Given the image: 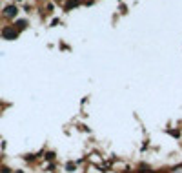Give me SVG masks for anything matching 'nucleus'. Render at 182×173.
Here are the masks:
<instances>
[{"label": "nucleus", "instance_id": "f257e3e1", "mask_svg": "<svg viewBox=\"0 0 182 173\" xmlns=\"http://www.w3.org/2000/svg\"><path fill=\"white\" fill-rule=\"evenodd\" d=\"M2 35H4L6 38H15V37H17V31H15V29H11V27H6V29L2 31Z\"/></svg>", "mask_w": 182, "mask_h": 173}, {"label": "nucleus", "instance_id": "f03ea898", "mask_svg": "<svg viewBox=\"0 0 182 173\" xmlns=\"http://www.w3.org/2000/svg\"><path fill=\"white\" fill-rule=\"evenodd\" d=\"M15 15H17V7H15V6L6 7V17H15Z\"/></svg>", "mask_w": 182, "mask_h": 173}, {"label": "nucleus", "instance_id": "7ed1b4c3", "mask_svg": "<svg viewBox=\"0 0 182 173\" xmlns=\"http://www.w3.org/2000/svg\"><path fill=\"white\" fill-rule=\"evenodd\" d=\"M77 0H69V2H67V7H73V6H77Z\"/></svg>", "mask_w": 182, "mask_h": 173}]
</instances>
